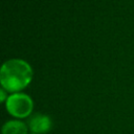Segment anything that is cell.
I'll list each match as a JSON object with an SVG mask.
<instances>
[{"label": "cell", "mask_w": 134, "mask_h": 134, "mask_svg": "<svg viewBox=\"0 0 134 134\" xmlns=\"http://www.w3.org/2000/svg\"><path fill=\"white\" fill-rule=\"evenodd\" d=\"M32 77L31 67L21 59L6 61L0 71V82L2 87L9 92H17L25 88Z\"/></svg>", "instance_id": "obj_1"}, {"label": "cell", "mask_w": 134, "mask_h": 134, "mask_svg": "<svg viewBox=\"0 0 134 134\" xmlns=\"http://www.w3.org/2000/svg\"><path fill=\"white\" fill-rule=\"evenodd\" d=\"M5 106L8 113H10L13 116L23 118L30 115L34 108V103L27 94L17 92L7 96Z\"/></svg>", "instance_id": "obj_2"}, {"label": "cell", "mask_w": 134, "mask_h": 134, "mask_svg": "<svg viewBox=\"0 0 134 134\" xmlns=\"http://www.w3.org/2000/svg\"><path fill=\"white\" fill-rule=\"evenodd\" d=\"M28 127L34 134H44L47 133L51 127V119L44 114H35L28 120Z\"/></svg>", "instance_id": "obj_3"}, {"label": "cell", "mask_w": 134, "mask_h": 134, "mask_svg": "<svg viewBox=\"0 0 134 134\" xmlns=\"http://www.w3.org/2000/svg\"><path fill=\"white\" fill-rule=\"evenodd\" d=\"M2 134H27V126L21 120H9L2 127Z\"/></svg>", "instance_id": "obj_4"}, {"label": "cell", "mask_w": 134, "mask_h": 134, "mask_svg": "<svg viewBox=\"0 0 134 134\" xmlns=\"http://www.w3.org/2000/svg\"><path fill=\"white\" fill-rule=\"evenodd\" d=\"M0 93H1V102H4L5 100V96H6L5 95V91L3 89H1L0 90Z\"/></svg>", "instance_id": "obj_5"}]
</instances>
